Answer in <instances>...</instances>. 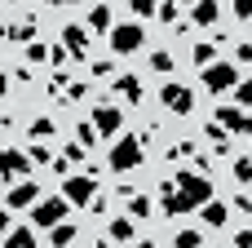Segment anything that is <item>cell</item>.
I'll return each mask as SVG.
<instances>
[{
	"instance_id": "33",
	"label": "cell",
	"mask_w": 252,
	"mask_h": 248,
	"mask_svg": "<svg viewBox=\"0 0 252 248\" xmlns=\"http://www.w3.org/2000/svg\"><path fill=\"white\" fill-rule=\"evenodd\" d=\"M128 9H133V18H151L159 9V0H128Z\"/></svg>"
},
{
	"instance_id": "15",
	"label": "cell",
	"mask_w": 252,
	"mask_h": 248,
	"mask_svg": "<svg viewBox=\"0 0 252 248\" xmlns=\"http://www.w3.org/2000/svg\"><path fill=\"white\" fill-rule=\"evenodd\" d=\"M111 27H115V13H111V4H93V9H89V31L106 35Z\"/></svg>"
},
{
	"instance_id": "37",
	"label": "cell",
	"mask_w": 252,
	"mask_h": 248,
	"mask_svg": "<svg viewBox=\"0 0 252 248\" xmlns=\"http://www.w3.org/2000/svg\"><path fill=\"white\" fill-rule=\"evenodd\" d=\"M235 18L248 22V18H252V0H235Z\"/></svg>"
},
{
	"instance_id": "10",
	"label": "cell",
	"mask_w": 252,
	"mask_h": 248,
	"mask_svg": "<svg viewBox=\"0 0 252 248\" xmlns=\"http://www.w3.org/2000/svg\"><path fill=\"white\" fill-rule=\"evenodd\" d=\"M27 173H31L27 151H9V146H4V151H0V182H4V186H13V182H22Z\"/></svg>"
},
{
	"instance_id": "25",
	"label": "cell",
	"mask_w": 252,
	"mask_h": 248,
	"mask_svg": "<svg viewBox=\"0 0 252 248\" xmlns=\"http://www.w3.org/2000/svg\"><path fill=\"white\" fill-rule=\"evenodd\" d=\"M22 58H27V62H49V44L27 40V44H22Z\"/></svg>"
},
{
	"instance_id": "36",
	"label": "cell",
	"mask_w": 252,
	"mask_h": 248,
	"mask_svg": "<svg viewBox=\"0 0 252 248\" xmlns=\"http://www.w3.org/2000/svg\"><path fill=\"white\" fill-rule=\"evenodd\" d=\"M93 75H97V80H106V75H115V62H111V58H106V62H93Z\"/></svg>"
},
{
	"instance_id": "22",
	"label": "cell",
	"mask_w": 252,
	"mask_h": 248,
	"mask_svg": "<svg viewBox=\"0 0 252 248\" xmlns=\"http://www.w3.org/2000/svg\"><path fill=\"white\" fill-rule=\"evenodd\" d=\"M190 62H195V67H199V71H204V67H208V62H217V44H204V40H199V44H195V49H190Z\"/></svg>"
},
{
	"instance_id": "16",
	"label": "cell",
	"mask_w": 252,
	"mask_h": 248,
	"mask_svg": "<svg viewBox=\"0 0 252 248\" xmlns=\"http://www.w3.org/2000/svg\"><path fill=\"white\" fill-rule=\"evenodd\" d=\"M106 240H111V244H128V240H137L133 217H115V222H106Z\"/></svg>"
},
{
	"instance_id": "18",
	"label": "cell",
	"mask_w": 252,
	"mask_h": 248,
	"mask_svg": "<svg viewBox=\"0 0 252 248\" xmlns=\"http://www.w3.org/2000/svg\"><path fill=\"white\" fill-rule=\"evenodd\" d=\"M190 18H195V27H213V22L221 18V4H217V0H195V13H190Z\"/></svg>"
},
{
	"instance_id": "2",
	"label": "cell",
	"mask_w": 252,
	"mask_h": 248,
	"mask_svg": "<svg viewBox=\"0 0 252 248\" xmlns=\"http://www.w3.org/2000/svg\"><path fill=\"white\" fill-rule=\"evenodd\" d=\"M142 155H146L142 138H137V133H120L115 146H111V155H106V164H111V173H133V169L142 164Z\"/></svg>"
},
{
	"instance_id": "20",
	"label": "cell",
	"mask_w": 252,
	"mask_h": 248,
	"mask_svg": "<svg viewBox=\"0 0 252 248\" xmlns=\"http://www.w3.org/2000/svg\"><path fill=\"white\" fill-rule=\"evenodd\" d=\"M204 138H208V146H213L217 155H226V151H230V138H226V129H221L217 120H208V124H204Z\"/></svg>"
},
{
	"instance_id": "13",
	"label": "cell",
	"mask_w": 252,
	"mask_h": 248,
	"mask_svg": "<svg viewBox=\"0 0 252 248\" xmlns=\"http://www.w3.org/2000/svg\"><path fill=\"white\" fill-rule=\"evenodd\" d=\"M115 93H120L128 106H142V80H137V75H115Z\"/></svg>"
},
{
	"instance_id": "42",
	"label": "cell",
	"mask_w": 252,
	"mask_h": 248,
	"mask_svg": "<svg viewBox=\"0 0 252 248\" xmlns=\"http://www.w3.org/2000/svg\"><path fill=\"white\" fill-rule=\"evenodd\" d=\"M4 93H9V75L0 71V102H4Z\"/></svg>"
},
{
	"instance_id": "7",
	"label": "cell",
	"mask_w": 252,
	"mask_h": 248,
	"mask_svg": "<svg viewBox=\"0 0 252 248\" xmlns=\"http://www.w3.org/2000/svg\"><path fill=\"white\" fill-rule=\"evenodd\" d=\"M159 102H164V111H173V115H190V111H195V93H190L182 80H168V84L159 89Z\"/></svg>"
},
{
	"instance_id": "39",
	"label": "cell",
	"mask_w": 252,
	"mask_h": 248,
	"mask_svg": "<svg viewBox=\"0 0 252 248\" xmlns=\"http://www.w3.org/2000/svg\"><path fill=\"white\" fill-rule=\"evenodd\" d=\"M235 58H239V62H252V44H248V40H244V44H235Z\"/></svg>"
},
{
	"instance_id": "23",
	"label": "cell",
	"mask_w": 252,
	"mask_h": 248,
	"mask_svg": "<svg viewBox=\"0 0 252 248\" xmlns=\"http://www.w3.org/2000/svg\"><path fill=\"white\" fill-rule=\"evenodd\" d=\"M155 18H159V22H168V27H177V31L186 27V22H177V0H159V9H155Z\"/></svg>"
},
{
	"instance_id": "3",
	"label": "cell",
	"mask_w": 252,
	"mask_h": 248,
	"mask_svg": "<svg viewBox=\"0 0 252 248\" xmlns=\"http://www.w3.org/2000/svg\"><path fill=\"white\" fill-rule=\"evenodd\" d=\"M106 40H111V49L124 58V53H137L142 44H146V31H142V18L137 22H115L111 31H106Z\"/></svg>"
},
{
	"instance_id": "47",
	"label": "cell",
	"mask_w": 252,
	"mask_h": 248,
	"mask_svg": "<svg viewBox=\"0 0 252 248\" xmlns=\"http://www.w3.org/2000/svg\"><path fill=\"white\" fill-rule=\"evenodd\" d=\"M13 4H18V0H13Z\"/></svg>"
},
{
	"instance_id": "8",
	"label": "cell",
	"mask_w": 252,
	"mask_h": 248,
	"mask_svg": "<svg viewBox=\"0 0 252 248\" xmlns=\"http://www.w3.org/2000/svg\"><path fill=\"white\" fill-rule=\"evenodd\" d=\"M213 120H217L226 133H244V138H252V111H244L239 102H235V106H217Z\"/></svg>"
},
{
	"instance_id": "34",
	"label": "cell",
	"mask_w": 252,
	"mask_h": 248,
	"mask_svg": "<svg viewBox=\"0 0 252 248\" xmlns=\"http://www.w3.org/2000/svg\"><path fill=\"white\" fill-rule=\"evenodd\" d=\"M186 155H195L190 142H173V146H168V160H186Z\"/></svg>"
},
{
	"instance_id": "31",
	"label": "cell",
	"mask_w": 252,
	"mask_h": 248,
	"mask_svg": "<svg viewBox=\"0 0 252 248\" xmlns=\"http://www.w3.org/2000/svg\"><path fill=\"white\" fill-rule=\"evenodd\" d=\"M230 93H235V102H239L244 111H252V80H239V84H235Z\"/></svg>"
},
{
	"instance_id": "6",
	"label": "cell",
	"mask_w": 252,
	"mask_h": 248,
	"mask_svg": "<svg viewBox=\"0 0 252 248\" xmlns=\"http://www.w3.org/2000/svg\"><path fill=\"white\" fill-rule=\"evenodd\" d=\"M235 84H239L235 62H208V67H204V89H208V93H230Z\"/></svg>"
},
{
	"instance_id": "1",
	"label": "cell",
	"mask_w": 252,
	"mask_h": 248,
	"mask_svg": "<svg viewBox=\"0 0 252 248\" xmlns=\"http://www.w3.org/2000/svg\"><path fill=\"white\" fill-rule=\"evenodd\" d=\"M208 200H213V177H204L199 169H177V177L159 182V213H168V217L190 213Z\"/></svg>"
},
{
	"instance_id": "17",
	"label": "cell",
	"mask_w": 252,
	"mask_h": 248,
	"mask_svg": "<svg viewBox=\"0 0 252 248\" xmlns=\"http://www.w3.org/2000/svg\"><path fill=\"white\" fill-rule=\"evenodd\" d=\"M4 35H9V40H18V44L35 40V13H27V18H18L13 27H4Z\"/></svg>"
},
{
	"instance_id": "26",
	"label": "cell",
	"mask_w": 252,
	"mask_h": 248,
	"mask_svg": "<svg viewBox=\"0 0 252 248\" xmlns=\"http://www.w3.org/2000/svg\"><path fill=\"white\" fill-rule=\"evenodd\" d=\"M151 67H155V71H159V75H168V71H173V67H177V58H173V53H168V49H155V53H151Z\"/></svg>"
},
{
	"instance_id": "28",
	"label": "cell",
	"mask_w": 252,
	"mask_h": 248,
	"mask_svg": "<svg viewBox=\"0 0 252 248\" xmlns=\"http://www.w3.org/2000/svg\"><path fill=\"white\" fill-rule=\"evenodd\" d=\"M173 244L177 248H204V231H177Z\"/></svg>"
},
{
	"instance_id": "9",
	"label": "cell",
	"mask_w": 252,
	"mask_h": 248,
	"mask_svg": "<svg viewBox=\"0 0 252 248\" xmlns=\"http://www.w3.org/2000/svg\"><path fill=\"white\" fill-rule=\"evenodd\" d=\"M93 129H97V138H120V129H124V111L111 106V102H97V106H93Z\"/></svg>"
},
{
	"instance_id": "43",
	"label": "cell",
	"mask_w": 252,
	"mask_h": 248,
	"mask_svg": "<svg viewBox=\"0 0 252 248\" xmlns=\"http://www.w3.org/2000/svg\"><path fill=\"white\" fill-rule=\"evenodd\" d=\"M97 248H115V244H111V240H106V235H102V240H97Z\"/></svg>"
},
{
	"instance_id": "5",
	"label": "cell",
	"mask_w": 252,
	"mask_h": 248,
	"mask_svg": "<svg viewBox=\"0 0 252 248\" xmlns=\"http://www.w3.org/2000/svg\"><path fill=\"white\" fill-rule=\"evenodd\" d=\"M66 209H71V204H66L62 195H40V200L31 204V222L49 231V226H58V222L66 217Z\"/></svg>"
},
{
	"instance_id": "41",
	"label": "cell",
	"mask_w": 252,
	"mask_h": 248,
	"mask_svg": "<svg viewBox=\"0 0 252 248\" xmlns=\"http://www.w3.org/2000/svg\"><path fill=\"white\" fill-rule=\"evenodd\" d=\"M235 209H239V213H252V200H248V195H239V200H235Z\"/></svg>"
},
{
	"instance_id": "14",
	"label": "cell",
	"mask_w": 252,
	"mask_h": 248,
	"mask_svg": "<svg viewBox=\"0 0 252 248\" xmlns=\"http://www.w3.org/2000/svg\"><path fill=\"white\" fill-rule=\"evenodd\" d=\"M199 217H204V226H213V231H217V226H226V217H230V209H226V204H221V200L213 195L208 204H199Z\"/></svg>"
},
{
	"instance_id": "40",
	"label": "cell",
	"mask_w": 252,
	"mask_h": 248,
	"mask_svg": "<svg viewBox=\"0 0 252 248\" xmlns=\"http://www.w3.org/2000/svg\"><path fill=\"white\" fill-rule=\"evenodd\" d=\"M9 235V209H0V240Z\"/></svg>"
},
{
	"instance_id": "21",
	"label": "cell",
	"mask_w": 252,
	"mask_h": 248,
	"mask_svg": "<svg viewBox=\"0 0 252 248\" xmlns=\"http://www.w3.org/2000/svg\"><path fill=\"white\" fill-rule=\"evenodd\" d=\"M4 248H35V231H27V226H9V235H4Z\"/></svg>"
},
{
	"instance_id": "46",
	"label": "cell",
	"mask_w": 252,
	"mask_h": 248,
	"mask_svg": "<svg viewBox=\"0 0 252 248\" xmlns=\"http://www.w3.org/2000/svg\"><path fill=\"white\" fill-rule=\"evenodd\" d=\"M186 4H195V0H186Z\"/></svg>"
},
{
	"instance_id": "27",
	"label": "cell",
	"mask_w": 252,
	"mask_h": 248,
	"mask_svg": "<svg viewBox=\"0 0 252 248\" xmlns=\"http://www.w3.org/2000/svg\"><path fill=\"white\" fill-rule=\"evenodd\" d=\"M27 133H31V138H53V133H58V124H53V120H49V115H35V120H31V129H27Z\"/></svg>"
},
{
	"instance_id": "45",
	"label": "cell",
	"mask_w": 252,
	"mask_h": 248,
	"mask_svg": "<svg viewBox=\"0 0 252 248\" xmlns=\"http://www.w3.org/2000/svg\"><path fill=\"white\" fill-rule=\"evenodd\" d=\"M137 248H155V244H151V240H137Z\"/></svg>"
},
{
	"instance_id": "24",
	"label": "cell",
	"mask_w": 252,
	"mask_h": 248,
	"mask_svg": "<svg viewBox=\"0 0 252 248\" xmlns=\"http://www.w3.org/2000/svg\"><path fill=\"white\" fill-rule=\"evenodd\" d=\"M128 213H133V217H151V213H155L151 195H137V191H133V195H128Z\"/></svg>"
},
{
	"instance_id": "35",
	"label": "cell",
	"mask_w": 252,
	"mask_h": 248,
	"mask_svg": "<svg viewBox=\"0 0 252 248\" xmlns=\"http://www.w3.org/2000/svg\"><path fill=\"white\" fill-rule=\"evenodd\" d=\"M66 58H71V49H66V44H58V49H49V62H53V67H66Z\"/></svg>"
},
{
	"instance_id": "30",
	"label": "cell",
	"mask_w": 252,
	"mask_h": 248,
	"mask_svg": "<svg viewBox=\"0 0 252 248\" xmlns=\"http://www.w3.org/2000/svg\"><path fill=\"white\" fill-rule=\"evenodd\" d=\"M235 182L252 186V155H239V160H235Z\"/></svg>"
},
{
	"instance_id": "4",
	"label": "cell",
	"mask_w": 252,
	"mask_h": 248,
	"mask_svg": "<svg viewBox=\"0 0 252 248\" xmlns=\"http://www.w3.org/2000/svg\"><path fill=\"white\" fill-rule=\"evenodd\" d=\"M97 195V177L93 173H66L62 177V200L66 204H89Z\"/></svg>"
},
{
	"instance_id": "12",
	"label": "cell",
	"mask_w": 252,
	"mask_h": 248,
	"mask_svg": "<svg viewBox=\"0 0 252 248\" xmlns=\"http://www.w3.org/2000/svg\"><path fill=\"white\" fill-rule=\"evenodd\" d=\"M62 44L71 49V58H89V27L66 22V27H62Z\"/></svg>"
},
{
	"instance_id": "11",
	"label": "cell",
	"mask_w": 252,
	"mask_h": 248,
	"mask_svg": "<svg viewBox=\"0 0 252 248\" xmlns=\"http://www.w3.org/2000/svg\"><path fill=\"white\" fill-rule=\"evenodd\" d=\"M40 200V186L31 182V177H22V182H13L9 186V200H4V209H31Z\"/></svg>"
},
{
	"instance_id": "19",
	"label": "cell",
	"mask_w": 252,
	"mask_h": 248,
	"mask_svg": "<svg viewBox=\"0 0 252 248\" xmlns=\"http://www.w3.org/2000/svg\"><path fill=\"white\" fill-rule=\"evenodd\" d=\"M75 235H80V231H75L66 217H62L58 226H49V244H53V248H71V244H75Z\"/></svg>"
},
{
	"instance_id": "44",
	"label": "cell",
	"mask_w": 252,
	"mask_h": 248,
	"mask_svg": "<svg viewBox=\"0 0 252 248\" xmlns=\"http://www.w3.org/2000/svg\"><path fill=\"white\" fill-rule=\"evenodd\" d=\"M44 4H75V0H44Z\"/></svg>"
},
{
	"instance_id": "38",
	"label": "cell",
	"mask_w": 252,
	"mask_h": 248,
	"mask_svg": "<svg viewBox=\"0 0 252 248\" xmlns=\"http://www.w3.org/2000/svg\"><path fill=\"white\" fill-rule=\"evenodd\" d=\"M235 248H252V226H244V231L235 235Z\"/></svg>"
},
{
	"instance_id": "29",
	"label": "cell",
	"mask_w": 252,
	"mask_h": 248,
	"mask_svg": "<svg viewBox=\"0 0 252 248\" xmlns=\"http://www.w3.org/2000/svg\"><path fill=\"white\" fill-rule=\"evenodd\" d=\"M75 142H80L84 151H89V146L97 142V129H93V120H84V124H75Z\"/></svg>"
},
{
	"instance_id": "32",
	"label": "cell",
	"mask_w": 252,
	"mask_h": 248,
	"mask_svg": "<svg viewBox=\"0 0 252 248\" xmlns=\"http://www.w3.org/2000/svg\"><path fill=\"white\" fill-rule=\"evenodd\" d=\"M27 160H31V164H53V155H49V146H40L35 138H31V151H27Z\"/></svg>"
}]
</instances>
